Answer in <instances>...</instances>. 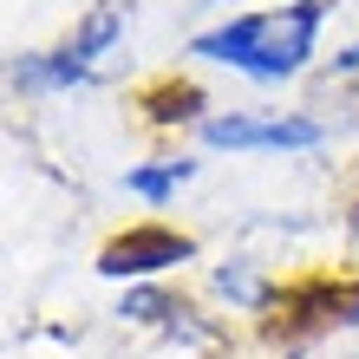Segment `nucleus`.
Here are the masks:
<instances>
[{
  "instance_id": "nucleus-1",
  "label": "nucleus",
  "mask_w": 359,
  "mask_h": 359,
  "mask_svg": "<svg viewBox=\"0 0 359 359\" xmlns=\"http://www.w3.org/2000/svg\"><path fill=\"white\" fill-rule=\"evenodd\" d=\"M320 20H327V0H281V7L242 13V20H229V27L203 33L196 59L236 66L248 79H287V72L307 66L313 39H320Z\"/></svg>"
},
{
  "instance_id": "nucleus-2",
  "label": "nucleus",
  "mask_w": 359,
  "mask_h": 359,
  "mask_svg": "<svg viewBox=\"0 0 359 359\" xmlns=\"http://www.w3.org/2000/svg\"><path fill=\"white\" fill-rule=\"evenodd\" d=\"M209 151H307L320 144L313 118H209L203 124Z\"/></svg>"
},
{
  "instance_id": "nucleus-3",
  "label": "nucleus",
  "mask_w": 359,
  "mask_h": 359,
  "mask_svg": "<svg viewBox=\"0 0 359 359\" xmlns=\"http://www.w3.org/2000/svg\"><path fill=\"white\" fill-rule=\"evenodd\" d=\"M177 255H189V242L183 236H170V229H131L124 242H111L104 248V274H144V268H163V262H177Z\"/></svg>"
},
{
  "instance_id": "nucleus-4",
  "label": "nucleus",
  "mask_w": 359,
  "mask_h": 359,
  "mask_svg": "<svg viewBox=\"0 0 359 359\" xmlns=\"http://www.w3.org/2000/svg\"><path fill=\"white\" fill-rule=\"evenodd\" d=\"M189 177V163H157V170H131L124 177V189H137V196H151V203H163L170 189Z\"/></svg>"
},
{
  "instance_id": "nucleus-5",
  "label": "nucleus",
  "mask_w": 359,
  "mask_h": 359,
  "mask_svg": "<svg viewBox=\"0 0 359 359\" xmlns=\"http://www.w3.org/2000/svg\"><path fill=\"white\" fill-rule=\"evenodd\" d=\"M333 66H340V72H359V39H353V46H346L340 59H333Z\"/></svg>"
}]
</instances>
